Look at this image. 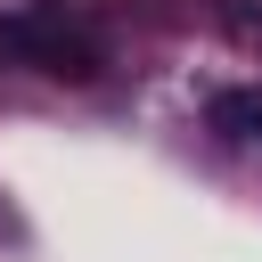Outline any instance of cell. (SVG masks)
Segmentation results:
<instances>
[{
	"label": "cell",
	"instance_id": "7a4b0ae2",
	"mask_svg": "<svg viewBox=\"0 0 262 262\" xmlns=\"http://www.w3.org/2000/svg\"><path fill=\"white\" fill-rule=\"evenodd\" d=\"M213 131H229V139H246V147H262V90H213Z\"/></svg>",
	"mask_w": 262,
	"mask_h": 262
},
{
	"label": "cell",
	"instance_id": "6da1fadb",
	"mask_svg": "<svg viewBox=\"0 0 262 262\" xmlns=\"http://www.w3.org/2000/svg\"><path fill=\"white\" fill-rule=\"evenodd\" d=\"M0 57H25V66H41L49 82H98V66H106L90 33H74V25L41 16V8H25V16H0Z\"/></svg>",
	"mask_w": 262,
	"mask_h": 262
}]
</instances>
